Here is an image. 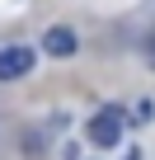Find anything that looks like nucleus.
Segmentation results:
<instances>
[{"instance_id": "f257e3e1", "label": "nucleus", "mask_w": 155, "mask_h": 160, "mask_svg": "<svg viewBox=\"0 0 155 160\" xmlns=\"http://www.w3.org/2000/svg\"><path fill=\"white\" fill-rule=\"evenodd\" d=\"M85 137L94 146H118L122 141V108H99L90 122H85Z\"/></svg>"}, {"instance_id": "f03ea898", "label": "nucleus", "mask_w": 155, "mask_h": 160, "mask_svg": "<svg viewBox=\"0 0 155 160\" xmlns=\"http://www.w3.org/2000/svg\"><path fill=\"white\" fill-rule=\"evenodd\" d=\"M33 61H38V52L33 47H24V42H14V47H0V80H24L28 71H33Z\"/></svg>"}, {"instance_id": "7ed1b4c3", "label": "nucleus", "mask_w": 155, "mask_h": 160, "mask_svg": "<svg viewBox=\"0 0 155 160\" xmlns=\"http://www.w3.org/2000/svg\"><path fill=\"white\" fill-rule=\"evenodd\" d=\"M75 28H66V24H52L47 33H42V52L47 57H56V61H66V57H75Z\"/></svg>"}, {"instance_id": "20e7f679", "label": "nucleus", "mask_w": 155, "mask_h": 160, "mask_svg": "<svg viewBox=\"0 0 155 160\" xmlns=\"http://www.w3.org/2000/svg\"><path fill=\"white\" fill-rule=\"evenodd\" d=\"M146 66L155 71V33H150V42H146Z\"/></svg>"}, {"instance_id": "39448f33", "label": "nucleus", "mask_w": 155, "mask_h": 160, "mask_svg": "<svg viewBox=\"0 0 155 160\" xmlns=\"http://www.w3.org/2000/svg\"><path fill=\"white\" fill-rule=\"evenodd\" d=\"M127 160H141V151H132V155H127Z\"/></svg>"}]
</instances>
